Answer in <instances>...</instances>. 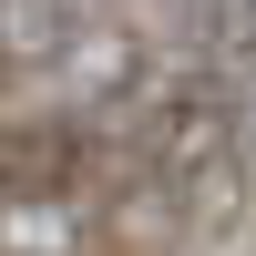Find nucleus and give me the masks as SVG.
<instances>
[{
  "label": "nucleus",
  "instance_id": "nucleus-1",
  "mask_svg": "<svg viewBox=\"0 0 256 256\" xmlns=\"http://www.w3.org/2000/svg\"><path fill=\"white\" fill-rule=\"evenodd\" d=\"M102 174H113V144H102V123L82 113V102L31 92V102H10V113H0V184L102 195Z\"/></svg>",
  "mask_w": 256,
  "mask_h": 256
}]
</instances>
